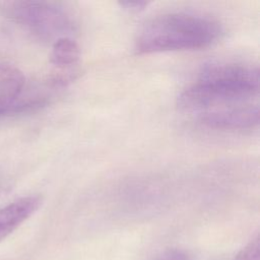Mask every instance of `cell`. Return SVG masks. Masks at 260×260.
<instances>
[{
  "label": "cell",
  "mask_w": 260,
  "mask_h": 260,
  "mask_svg": "<svg viewBox=\"0 0 260 260\" xmlns=\"http://www.w3.org/2000/svg\"><path fill=\"white\" fill-rule=\"evenodd\" d=\"M199 120L203 125L212 129H250L259 123V107L250 104L204 111L199 113Z\"/></svg>",
  "instance_id": "277c9868"
},
{
  "label": "cell",
  "mask_w": 260,
  "mask_h": 260,
  "mask_svg": "<svg viewBox=\"0 0 260 260\" xmlns=\"http://www.w3.org/2000/svg\"><path fill=\"white\" fill-rule=\"evenodd\" d=\"M156 260H190L184 253L178 250H168L161 253Z\"/></svg>",
  "instance_id": "30bf717a"
},
{
  "label": "cell",
  "mask_w": 260,
  "mask_h": 260,
  "mask_svg": "<svg viewBox=\"0 0 260 260\" xmlns=\"http://www.w3.org/2000/svg\"><path fill=\"white\" fill-rule=\"evenodd\" d=\"M41 204L42 197L31 195L19 198L4 207H0V242L5 240L30 217Z\"/></svg>",
  "instance_id": "5b68a950"
},
{
  "label": "cell",
  "mask_w": 260,
  "mask_h": 260,
  "mask_svg": "<svg viewBox=\"0 0 260 260\" xmlns=\"http://www.w3.org/2000/svg\"><path fill=\"white\" fill-rule=\"evenodd\" d=\"M260 244L259 236L257 235L236 255L235 260H260Z\"/></svg>",
  "instance_id": "ba28073f"
},
{
  "label": "cell",
  "mask_w": 260,
  "mask_h": 260,
  "mask_svg": "<svg viewBox=\"0 0 260 260\" xmlns=\"http://www.w3.org/2000/svg\"><path fill=\"white\" fill-rule=\"evenodd\" d=\"M80 57V50L77 43L70 37L60 38L54 42L50 54L51 63L59 69L58 73L74 75Z\"/></svg>",
  "instance_id": "52a82bcc"
},
{
  "label": "cell",
  "mask_w": 260,
  "mask_h": 260,
  "mask_svg": "<svg viewBox=\"0 0 260 260\" xmlns=\"http://www.w3.org/2000/svg\"><path fill=\"white\" fill-rule=\"evenodd\" d=\"M219 22L211 18L172 12L147 21L135 40L137 54L200 50L214 44L221 36Z\"/></svg>",
  "instance_id": "6da1fadb"
},
{
  "label": "cell",
  "mask_w": 260,
  "mask_h": 260,
  "mask_svg": "<svg viewBox=\"0 0 260 260\" xmlns=\"http://www.w3.org/2000/svg\"><path fill=\"white\" fill-rule=\"evenodd\" d=\"M258 91V68L243 64H212L180 93L178 106L185 111L201 113L217 105L246 101Z\"/></svg>",
  "instance_id": "7a4b0ae2"
},
{
  "label": "cell",
  "mask_w": 260,
  "mask_h": 260,
  "mask_svg": "<svg viewBox=\"0 0 260 260\" xmlns=\"http://www.w3.org/2000/svg\"><path fill=\"white\" fill-rule=\"evenodd\" d=\"M5 11L12 20L43 40L69 37L74 28L71 16L56 3L18 1L8 3Z\"/></svg>",
  "instance_id": "3957f363"
},
{
  "label": "cell",
  "mask_w": 260,
  "mask_h": 260,
  "mask_svg": "<svg viewBox=\"0 0 260 260\" xmlns=\"http://www.w3.org/2000/svg\"><path fill=\"white\" fill-rule=\"evenodd\" d=\"M25 88V77L16 67L0 64V117L14 114Z\"/></svg>",
  "instance_id": "8992f818"
},
{
  "label": "cell",
  "mask_w": 260,
  "mask_h": 260,
  "mask_svg": "<svg viewBox=\"0 0 260 260\" xmlns=\"http://www.w3.org/2000/svg\"><path fill=\"white\" fill-rule=\"evenodd\" d=\"M150 4L149 1H122L119 5L129 12H139L144 10Z\"/></svg>",
  "instance_id": "9c48e42d"
}]
</instances>
